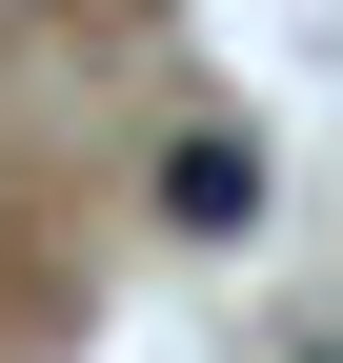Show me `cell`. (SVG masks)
Here are the masks:
<instances>
[{
    "instance_id": "obj_1",
    "label": "cell",
    "mask_w": 343,
    "mask_h": 363,
    "mask_svg": "<svg viewBox=\"0 0 343 363\" xmlns=\"http://www.w3.org/2000/svg\"><path fill=\"white\" fill-rule=\"evenodd\" d=\"M162 222H182V242H242V222H263V142H242V121L162 142Z\"/></svg>"
},
{
    "instance_id": "obj_2",
    "label": "cell",
    "mask_w": 343,
    "mask_h": 363,
    "mask_svg": "<svg viewBox=\"0 0 343 363\" xmlns=\"http://www.w3.org/2000/svg\"><path fill=\"white\" fill-rule=\"evenodd\" d=\"M323 363H343V343H323Z\"/></svg>"
}]
</instances>
